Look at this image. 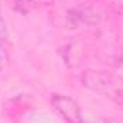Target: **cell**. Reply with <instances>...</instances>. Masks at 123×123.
I'll use <instances>...</instances> for the list:
<instances>
[{
    "label": "cell",
    "mask_w": 123,
    "mask_h": 123,
    "mask_svg": "<svg viewBox=\"0 0 123 123\" xmlns=\"http://www.w3.org/2000/svg\"><path fill=\"white\" fill-rule=\"evenodd\" d=\"M82 83L89 90L97 93L123 107V77L112 72L87 70L82 76Z\"/></svg>",
    "instance_id": "6da1fadb"
},
{
    "label": "cell",
    "mask_w": 123,
    "mask_h": 123,
    "mask_svg": "<svg viewBox=\"0 0 123 123\" xmlns=\"http://www.w3.org/2000/svg\"><path fill=\"white\" fill-rule=\"evenodd\" d=\"M52 105H53L55 110L67 123H86L82 116V110H80L77 102L73 100L72 97L64 96V94H53Z\"/></svg>",
    "instance_id": "7a4b0ae2"
},
{
    "label": "cell",
    "mask_w": 123,
    "mask_h": 123,
    "mask_svg": "<svg viewBox=\"0 0 123 123\" xmlns=\"http://www.w3.org/2000/svg\"><path fill=\"white\" fill-rule=\"evenodd\" d=\"M7 37V29H6V22L1 17V7H0V40H4Z\"/></svg>",
    "instance_id": "3957f363"
},
{
    "label": "cell",
    "mask_w": 123,
    "mask_h": 123,
    "mask_svg": "<svg viewBox=\"0 0 123 123\" xmlns=\"http://www.w3.org/2000/svg\"><path fill=\"white\" fill-rule=\"evenodd\" d=\"M113 1H115V3H116V4H117V6L123 10V0H113Z\"/></svg>",
    "instance_id": "277c9868"
},
{
    "label": "cell",
    "mask_w": 123,
    "mask_h": 123,
    "mask_svg": "<svg viewBox=\"0 0 123 123\" xmlns=\"http://www.w3.org/2000/svg\"><path fill=\"white\" fill-rule=\"evenodd\" d=\"M1 66H3V55L0 52V70H1Z\"/></svg>",
    "instance_id": "5b68a950"
}]
</instances>
